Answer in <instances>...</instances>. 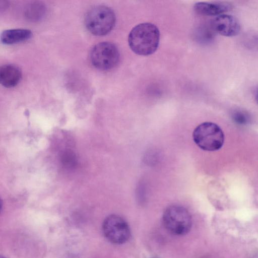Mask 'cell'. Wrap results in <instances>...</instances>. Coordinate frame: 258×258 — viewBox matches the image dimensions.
Segmentation results:
<instances>
[{
    "mask_svg": "<svg viewBox=\"0 0 258 258\" xmlns=\"http://www.w3.org/2000/svg\"><path fill=\"white\" fill-rule=\"evenodd\" d=\"M160 40L158 28L153 24L144 23L135 26L128 36L130 48L140 55H149L157 50Z\"/></svg>",
    "mask_w": 258,
    "mask_h": 258,
    "instance_id": "obj_1",
    "label": "cell"
},
{
    "mask_svg": "<svg viewBox=\"0 0 258 258\" xmlns=\"http://www.w3.org/2000/svg\"><path fill=\"white\" fill-rule=\"evenodd\" d=\"M116 18L113 11L103 5L96 6L86 13L85 24L92 34L97 36L109 33L115 24Z\"/></svg>",
    "mask_w": 258,
    "mask_h": 258,
    "instance_id": "obj_2",
    "label": "cell"
},
{
    "mask_svg": "<svg viewBox=\"0 0 258 258\" xmlns=\"http://www.w3.org/2000/svg\"><path fill=\"white\" fill-rule=\"evenodd\" d=\"M192 138L199 147L207 151L218 150L224 141L222 130L211 122H205L197 126L194 131Z\"/></svg>",
    "mask_w": 258,
    "mask_h": 258,
    "instance_id": "obj_3",
    "label": "cell"
},
{
    "mask_svg": "<svg viewBox=\"0 0 258 258\" xmlns=\"http://www.w3.org/2000/svg\"><path fill=\"white\" fill-rule=\"evenodd\" d=\"M163 223L166 229L176 235H183L189 232L191 217L188 211L179 205L168 207L163 215Z\"/></svg>",
    "mask_w": 258,
    "mask_h": 258,
    "instance_id": "obj_4",
    "label": "cell"
},
{
    "mask_svg": "<svg viewBox=\"0 0 258 258\" xmlns=\"http://www.w3.org/2000/svg\"><path fill=\"white\" fill-rule=\"evenodd\" d=\"M90 59L96 69L106 71L113 68L118 62L119 52L117 47L110 42L96 44L91 49Z\"/></svg>",
    "mask_w": 258,
    "mask_h": 258,
    "instance_id": "obj_5",
    "label": "cell"
},
{
    "mask_svg": "<svg viewBox=\"0 0 258 258\" xmlns=\"http://www.w3.org/2000/svg\"><path fill=\"white\" fill-rule=\"evenodd\" d=\"M102 230L105 237L115 244H122L130 238L131 231L126 222L120 216L112 214L103 221Z\"/></svg>",
    "mask_w": 258,
    "mask_h": 258,
    "instance_id": "obj_6",
    "label": "cell"
},
{
    "mask_svg": "<svg viewBox=\"0 0 258 258\" xmlns=\"http://www.w3.org/2000/svg\"><path fill=\"white\" fill-rule=\"evenodd\" d=\"M211 27L214 31L227 37L236 36L241 30V25L237 18L227 14L215 17L211 21Z\"/></svg>",
    "mask_w": 258,
    "mask_h": 258,
    "instance_id": "obj_7",
    "label": "cell"
},
{
    "mask_svg": "<svg viewBox=\"0 0 258 258\" xmlns=\"http://www.w3.org/2000/svg\"><path fill=\"white\" fill-rule=\"evenodd\" d=\"M194 9L198 14L205 16H219L230 10L231 6L225 2H198Z\"/></svg>",
    "mask_w": 258,
    "mask_h": 258,
    "instance_id": "obj_8",
    "label": "cell"
},
{
    "mask_svg": "<svg viewBox=\"0 0 258 258\" xmlns=\"http://www.w3.org/2000/svg\"><path fill=\"white\" fill-rule=\"evenodd\" d=\"M21 76L20 70L14 64H6L1 67L0 82L5 87L12 88L17 85Z\"/></svg>",
    "mask_w": 258,
    "mask_h": 258,
    "instance_id": "obj_9",
    "label": "cell"
},
{
    "mask_svg": "<svg viewBox=\"0 0 258 258\" xmlns=\"http://www.w3.org/2000/svg\"><path fill=\"white\" fill-rule=\"evenodd\" d=\"M32 32L26 29H13L3 31L1 35V41L6 44L18 43L30 39Z\"/></svg>",
    "mask_w": 258,
    "mask_h": 258,
    "instance_id": "obj_10",
    "label": "cell"
},
{
    "mask_svg": "<svg viewBox=\"0 0 258 258\" xmlns=\"http://www.w3.org/2000/svg\"><path fill=\"white\" fill-rule=\"evenodd\" d=\"M46 13L45 6L40 2L30 4L26 9V17L31 21H37L41 20Z\"/></svg>",
    "mask_w": 258,
    "mask_h": 258,
    "instance_id": "obj_11",
    "label": "cell"
},
{
    "mask_svg": "<svg viewBox=\"0 0 258 258\" xmlns=\"http://www.w3.org/2000/svg\"><path fill=\"white\" fill-rule=\"evenodd\" d=\"M232 118L236 122L239 124H245L248 120V116L241 111H235L232 114Z\"/></svg>",
    "mask_w": 258,
    "mask_h": 258,
    "instance_id": "obj_12",
    "label": "cell"
},
{
    "mask_svg": "<svg viewBox=\"0 0 258 258\" xmlns=\"http://www.w3.org/2000/svg\"><path fill=\"white\" fill-rule=\"evenodd\" d=\"M255 99L257 104H258V86L256 87L255 91Z\"/></svg>",
    "mask_w": 258,
    "mask_h": 258,
    "instance_id": "obj_13",
    "label": "cell"
},
{
    "mask_svg": "<svg viewBox=\"0 0 258 258\" xmlns=\"http://www.w3.org/2000/svg\"><path fill=\"white\" fill-rule=\"evenodd\" d=\"M1 258H5V257L1 256Z\"/></svg>",
    "mask_w": 258,
    "mask_h": 258,
    "instance_id": "obj_14",
    "label": "cell"
}]
</instances>
